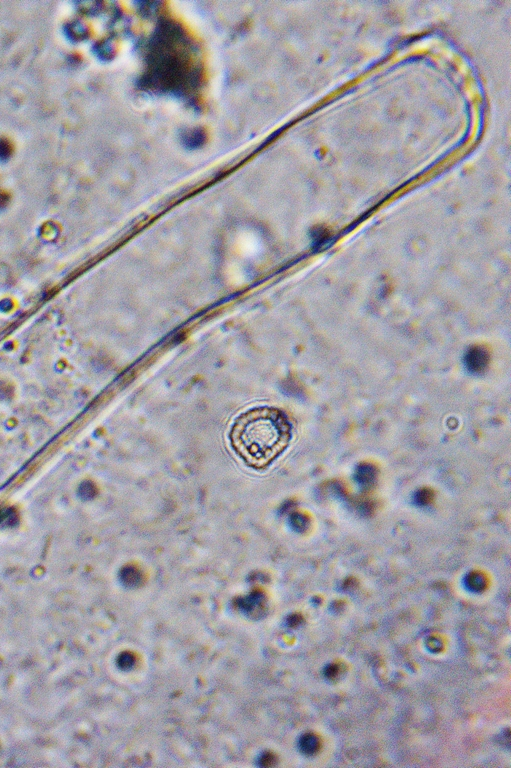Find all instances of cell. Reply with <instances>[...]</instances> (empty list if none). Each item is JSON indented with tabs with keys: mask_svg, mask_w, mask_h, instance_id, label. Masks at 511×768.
<instances>
[{
	"mask_svg": "<svg viewBox=\"0 0 511 768\" xmlns=\"http://www.w3.org/2000/svg\"><path fill=\"white\" fill-rule=\"evenodd\" d=\"M290 438L291 426L285 414L268 406L241 413L229 431L233 451L255 469L267 467L285 450Z\"/></svg>",
	"mask_w": 511,
	"mask_h": 768,
	"instance_id": "cell-1",
	"label": "cell"
},
{
	"mask_svg": "<svg viewBox=\"0 0 511 768\" xmlns=\"http://www.w3.org/2000/svg\"><path fill=\"white\" fill-rule=\"evenodd\" d=\"M465 362L469 370L480 372L488 363V354L480 347L471 348L466 354Z\"/></svg>",
	"mask_w": 511,
	"mask_h": 768,
	"instance_id": "cell-2",
	"label": "cell"
}]
</instances>
